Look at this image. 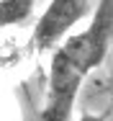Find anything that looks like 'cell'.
<instances>
[{
	"label": "cell",
	"mask_w": 113,
	"mask_h": 121,
	"mask_svg": "<svg viewBox=\"0 0 113 121\" xmlns=\"http://www.w3.org/2000/svg\"><path fill=\"white\" fill-rule=\"evenodd\" d=\"M111 39H113V0H100L90 26L80 34L67 36L57 47V52L88 77L105 59Z\"/></svg>",
	"instance_id": "6da1fadb"
},
{
	"label": "cell",
	"mask_w": 113,
	"mask_h": 121,
	"mask_svg": "<svg viewBox=\"0 0 113 121\" xmlns=\"http://www.w3.org/2000/svg\"><path fill=\"white\" fill-rule=\"evenodd\" d=\"M36 0H0V28L26 23L33 13Z\"/></svg>",
	"instance_id": "277c9868"
},
{
	"label": "cell",
	"mask_w": 113,
	"mask_h": 121,
	"mask_svg": "<svg viewBox=\"0 0 113 121\" xmlns=\"http://www.w3.org/2000/svg\"><path fill=\"white\" fill-rule=\"evenodd\" d=\"M77 121H108V111H105V113H90V111H82Z\"/></svg>",
	"instance_id": "5b68a950"
},
{
	"label": "cell",
	"mask_w": 113,
	"mask_h": 121,
	"mask_svg": "<svg viewBox=\"0 0 113 121\" xmlns=\"http://www.w3.org/2000/svg\"><path fill=\"white\" fill-rule=\"evenodd\" d=\"M82 80H85V75L54 49L51 65H49V88H46L41 121H69Z\"/></svg>",
	"instance_id": "7a4b0ae2"
},
{
	"label": "cell",
	"mask_w": 113,
	"mask_h": 121,
	"mask_svg": "<svg viewBox=\"0 0 113 121\" xmlns=\"http://www.w3.org/2000/svg\"><path fill=\"white\" fill-rule=\"evenodd\" d=\"M3 62H5V59H0V65H3Z\"/></svg>",
	"instance_id": "8992f818"
},
{
	"label": "cell",
	"mask_w": 113,
	"mask_h": 121,
	"mask_svg": "<svg viewBox=\"0 0 113 121\" xmlns=\"http://www.w3.org/2000/svg\"><path fill=\"white\" fill-rule=\"evenodd\" d=\"M88 13H90L88 0H51L33 26L31 47L36 52H49L59 47V41L72 31V26L80 23Z\"/></svg>",
	"instance_id": "3957f363"
}]
</instances>
